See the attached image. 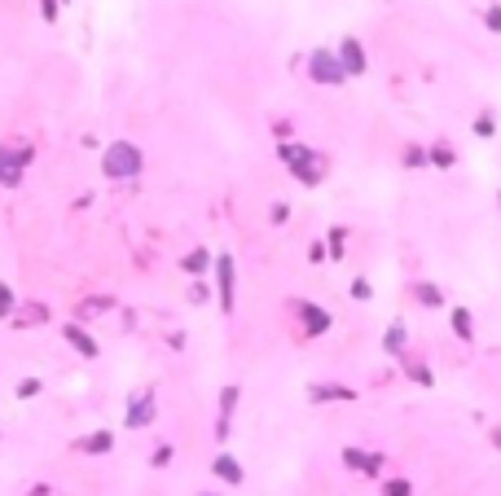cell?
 <instances>
[{
	"label": "cell",
	"mask_w": 501,
	"mask_h": 496,
	"mask_svg": "<svg viewBox=\"0 0 501 496\" xmlns=\"http://www.w3.org/2000/svg\"><path fill=\"white\" fill-rule=\"evenodd\" d=\"M277 159L295 172V180H299V185H308V189L326 180V163L316 159L308 145H299V141H282V145H277Z\"/></svg>",
	"instance_id": "obj_1"
},
{
	"label": "cell",
	"mask_w": 501,
	"mask_h": 496,
	"mask_svg": "<svg viewBox=\"0 0 501 496\" xmlns=\"http://www.w3.org/2000/svg\"><path fill=\"white\" fill-rule=\"evenodd\" d=\"M141 167H145V159H141V149L132 141H110V149L101 154V172L110 180H137Z\"/></svg>",
	"instance_id": "obj_2"
},
{
	"label": "cell",
	"mask_w": 501,
	"mask_h": 496,
	"mask_svg": "<svg viewBox=\"0 0 501 496\" xmlns=\"http://www.w3.org/2000/svg\"><path fill=\"white\" fill-rule=\"evenodd\" d=\"M308 75H312L316 84H330V88H339L343 80H348V70H343L339 53H330V48H312V53H308Z\"/></svg>",
	"instance_id": "obj_3"
},
{
	"label": "cell",
	"mask_w": 501,
	"mask_h": 496,
	"mask_svg": "<svg viewBox=\"0 0 501 496\" xmlns=\"http://www.w3.org/2000/svg\"><path fill=\"white\" fill-rule=\"evenodd\" d=\"M31 145H22V149H9V145H0V185H18V180H22V167L26 163H31Z\"/></svg>",
	"instance_id": "obj_4"
},
{
	"label": "cell",
	"mask_w": 501,
	"mask_h": 496,
	"mask_svg": "<svg viewBox=\"0 0 501 496\" xmlns=\"http://www.w3.org/2000/svg\"><path fill=\"white\" fill-rule=\"evenodd\" d=\"M339 62H343V70H348V80H352V75H365V48H361L356 36H348L339 44Z\"/></svg>",
	"instance_id": "obj_5"
},
{
	"label": "cell",
	"mask_w": 501,
	"mask_h": 496,
	"mask_svg": "<svg viewBox=\"0 0 501 496\" xmlns=\"http://www.w3.org/2000/svg\"><path fill=\"white\" fill-rule=\"evenodd\" d=\"M343 465L361 470V475H378L383 470V453H361V448H343Z\"/></svg>",
	"instance_id": "obj_6"
},
{
	"label": "cell",
	"mask_w": 501,
	"mask_h": 496,
	"mask_svg": "<svg viewBox=\"0 0 501 496\" xmlns=\"http://www.w3.org/2000/svg\"><path fill=\"white\" fill-rule=\"evenodd\" d=\"M216 277H220V307L233 312V255H216Z\"/></svg>",
	"instance_id": "obj_7"
},
{
	"label": "cell",
	"mask_w": 501,
	"mask_h": 496,
	"mask_svg": "<svg viewBox=\"0 0 501 496\" xmlns=\"http://www.w3.org/2000/svg\"><path fill=\"white\" fill-rule=\"evenodd\" d=\"M154 417V391L145 386L141 396H132V408H128V426H145Z\"/></svg>",
	"instance_id": "obj_8"
},
{
	"label": "cell",
	"mask_w": 501,
	"mask_h": 496,
	"mask_svg": "<svg viewBox=\"0 0 501 496\" xmlns=\"http://www.w3.org/2000/svg\"><path fill=\"white\" fill-rule=\"evenodd\" d=\"M62 334H66V343H71V347H75L79 356H84V360H93V356L101 352V347H97V338H88V334H84V329H79L75 321H71V325H66Z\"/></svg>",
	"instance_id": "obj_9"
},
{
	"label": "cell",
	"mask_w": 501,
	"mask_h": 496,
	"mask_svg": "<svg viewBox=\"0 0 501 496\" xmlns=\"http://www.w3.org/2000/svg\"><path fill=\"white\" fill-rule=\"evenodd\" d=\"M308 400L326 404V400H356V386H339V382H326V386H312Z\"/></svg>",
	"instance_id": "obj_10"
},
{
	"label": "cell",
	"mask_w": 501,
	"mask_h": 496,
	"mask_svg": "<svg viewBox=\"0 0 501 496\" xmlns=\"http://www.w3.org/2000/svg\"><path fill=\"white\" fill-rule=\"evenodd\" d=\"M295 307L304 312L308 334H326V329H330V312H326V307H316V303H295Z\"/></svg>",
	"instance_id": "obj_11"
},
{
	"label": "cell",
	"mask_w": 501,
	"mask_h": 496,
	"mask_svg": "<svg viewBox=\"0 0 501 496\" xmlns=\"http://www.w3.org/2000/svg\"><path fill=\"white\" fill-rule=\"evenodd\" d=\"M75 448H79V453H93V457H97V453H110V448H115V435H110V431L84 435V439H75Z\"/></svg>",
	"instance_id": "obj_12"
},
{
	"label": "cell",
	"mask_w": 501,
	"mask_h": 496,
	"mask_svg": "<svg viewBox=\"0 0 501 496\" xmlns=\"http://www.w3.org/2000/svg\"><path fill=\"white\" fill-rule=\"evenodd\" d=\"M211 475H216V479H224V483H242V465H237L229 453H220L216 461H211Z\"/></svg>",
	"instance_id": "obj_13"
},
{
	"label": "cell",
	"mask_w": 501,
	"mask_h": 496,
	"mask_svg": "<svg viewBox=\"0 0 501 496\" xmlns=\"http://www.w3.org/2000/svg\"><path fill=\"white\" fill-rule=\"evenodd\" d=\"M97 312H115V299H110V295H97V299H84V303H79V307H75V317H79V321H88V317H97Z\"/></svg>",
	"instance_id": "obj_14"
},
{
	"label": "cell",
	"mask_w": 501,
	"mask_h": 496,
	"mask_svg": "<svg viewBox=\"0 0 501 496\" xmlns=\"http://www.w3.org/2000/svg\"><path fill=\"white\" fill-rule=\"evenodd\" d=\"M44 321H48V307L44 303H22L18 317H14V325H44Z\"/></svg>",
	"instance_id": "obj_15"
},
{
	"label": "cell",
	"mask_w": 501,
	"mask_h": 496,
	"mask_svg": "<svg viewBox=\"0 0 501 496\" xmlns=\"http://www.w3.org/2000/svg\"><path fill=\"white\" fill-rule=\"evenodd\" d=\"M233 404H237V386H224V396H220V422H216V435H220V439L229 435V417H233Z\"/></svg>",
	"instance_id": "obj_16"
},
{
	"label": "cell",
	"mask_w": 501,
	"mask_h": 496,
	"mask_svg": "<svg viewBox=\"0 0 501 496\" xmlns=\"http://www.w3.org/2000/svg\"><path fill=\"white\" fill-rule=\"evenodd\" d=\"M453 334L462 338V343H470V338H475V325H470V312H466V307L453 312Z\"/></svg>",
	"instance_id": "obj_17"
},
{
	"label": "cell",
	"mask_w": 501,
	"mask_h": 496,
	"mask_svg": "<svg viewBox=\"0 0 501 496\" xmlns=\"http://www.w3.org/2000/svg\"><path fill=\"white\" fill-rule=\"evenodd\" d=\"M383 347H387L391 356H396V352H401V347H405V325H391V329L383 334Z\"/></svg>",
	"instance_id": "obj_18"
},
{
	"label": "cell",
	"mask_w": 501,
	"mask_h": 496,
	"mask_svg": "<svg viewBox=\"0 0 501 496\" xmlns=\"http://www.w3.org/2000/svg\"><path fill=\"white\" fill-rule=\"evenodd\" d=\"M211 264V250H190L185 255V273H202Z\"/></svg>",
	"instance_id": "obj_19"
},
{
	"label": "cell",
	"mask_w": 501,
	"mask_h": 496,
	"mask_svg": "<svg viewBox=\"0 0 501 496\" xmlns=\"http://www.w3.org/2000/svg\"><path fill=\"white\" fill-rule=\"evenodd\" d=\"M418 299H422V303H427V307H440V303H444V295L435 290V285H427V281H422V285H418Z\"/></svg>",
	"instance_id": "obj_20"
},
{
	"label": "cell",
	"mask_w": 501,
	"mask_h": 496,
	"mask_svg": "<svg viewBox=\"0 0 501 496\" xmlns=\"http://www.w3.org/2000/svg\"><path fill=\"white\" fill-rule=\"evenodd\" d=\"M383 496H413V487H409L405 479H387V483H383Z\"/></svg>",
	"instance_id": "obj_21"
},
{
	"label": "cell",
	"mask_w": 501,
	"mask_h": 496,
	"mask_svg": "<svg viewBox=\"0 0 501 496\" xmlns=\"http://www.w3.org/2000/svg\"><path fill=\"white\" fill-rule=\"evenodd\" d=\"M427 159H431L435 167H453V149H444V145H435V149L427 154Z\"/></svg>",
	"instance_id": "obj_22"
},
{
	"label": "cell",
	"mask_w": 501,
	"mask_h": 496,
	"mask_svg": "<svg viewBox=\"0 0 501 496\" xmlns=\"http://www.w3.org/2000/svg\"><path fill=\"white\" fill-rule=\"evenodd\" d=\"M31 396H40V378H22L18 382V400H31Z\"/></svg>",
	"instance_id": "obj_23"
},
{
	"label": "cell",
	"mask_w": 501,
	"mask_h": 496,
	"mask_svg": "<svg viewBox=\"0 0 501 496\" xmlns=\"http://www.w3.org/2000/svg\"><path fill=\"white\" fill-rule=\"evenodd\" d=\"M422 163H427V149H422V145H409V149H405V167H422Z\"/></svg>",
	"instance_id": "obj_24"
},
{
	"label": "cell",
	"mask_w": 501,
	"mask_h": 496,
	"mask_svg": "<svg viewBox=\"0 0 501 496\" xmlns=\"http://www.w3.org/2000/svg\"><path fill=\"white\" fill-rule=\"evenodd\" d=\"M9 312H14V290H9V285H0V321H5Z\"/></svg>",
	"instance_id": "obj_25"
},
{
	"label": "cell",
	"mask_w": 501,
	"mask_h": 496,
	"mask_svg": "<svg viewBox=\"0 0 501 496\" xmlns=\"http://www.w3.org/2000/svg\"><path fill=\"white\" fill-rule=\"evenodd\" d=\"M492 127H497L492 115H480V119H475V132H480V137H492Z\"/></svg>",
	"instance_id": "obj_26"
},
{
	"label": "cell",
	"mask_w": 501,
	"mask_h": 496,
	"mask_svg": "<svg viewBox=\"0 0 501 496\" xmlns=\"http://www.w3.org/2000/svg\"><path fill=\"white\" fill-rule=\"evenodd\" d=\"M484 22H488V31H497V36H501V5H492V9L484 14Z\"/></svg>",
	"instance_id": "obj_27"
},
{
	"label": "cell",
	"mask_w": 501,
	"mask_h": 496,
	"mask_svg": "<svg viewBox=\"0 0 501 496\" xmlns=\"http://www.w3.org/2000/svg\"><path fill=\"white\" fill-rule=\"evenodd\" d=\"M150 461H154V470H163V465L172 461V443H163V448H158V453H154Z\"/></svg>",
	"instance_id": "obj_28"
},
{
	"label": "cell",
	"mask_w": 501,
	"mask_h": 496,
	"mask_svg": "<svg viewBox=\"0 0 501 496\" xmlns=\"http://www.w3.org/2000/svg\"><path fill=\"white\" fill-rule=\"evenodd\" d=\"M352 299H374V290H369V281H352Z\"/></svg>",
	"instance_id": "obj_29"
},
{
	"label": "cell",
	"mask_w": 501,
	"mask_h": 496,
	"mask_svg": "<svg viewBox=\"0 0 501 496\" xmlns=\"http://www.w3.org/2000/svg\"><path fill=\"white\" fill-rule=\"evenodd\" d=\"M409 374H413V382H422V386H431V382H435V378H431V369H422V364H413Z\"/></svg>",
	"instance_id": "obj_30"
},
{
	"label": "cell",
	"mask_w": 501,
	"mask_h": 496,
	"mask_svg": "<svg viewBox=\"0 0 501 496\" xmlns=\"http://www.w3.org/2000/svg\"><path fill=\"white\" fill-rule=\"evenodd\" d=\"M40 14H44V22H53L58 18V0H40Z\"/></svg>",
	"instance_id": "obj_31"
},
{
	"label": "cell",
	"mask_w": 501,
	"mask_h": 496,
	"mask_svg": "<svg viewBox=\"0 0 501 496\" xmlns=\"http://www.w3.org/2000/svg\"><path fill=\"white\" fill-rule=\"evenodd\" d=\"M330 255H343V228L330 233Z\"/></svg>",
	"instance_id": "obj_32"
},
{
	"label": "cell",
	"mask_w": 501,
	"mask_h": 496,
	"mask_svg": "<svg viewBox=\"0 0 501 496\" xmlns=\"http://www.w3.org/2000/svg\"><path fill=\"white\" fill-rule=\"evenodd\" d=\"M286 216H290V206H286V202H273V224H282Z\"/></svg>",
	"instance_id": "obj_33"
},
{
	"label": "cell",
	"mask_w": 501,
	"mask_h": 496,
	"mask_svg": "<svg viewBox=\"0 0 501 496\" xmlns=\"http://www.w3.org/2000/svg\"><path fill=\"white\" fill-rule=\"evenodd\" d=\"M31 496H48V487H44V483H40V487H31Z\"/></svg>",
	"instance_id": "obj_34"
},
{
	"label": "cell",
	"mask_w": 501,
	"mask_h": 496,
	"mask_svg": "<svg viewBox=\"0 0 501 496\" xmlns=\"http://www.w3.org/2000/svg\"><path fill=\"white\" fill-rule=\"evenodd\" d=\"M492 443H497V448H501V426H497V431H492Z\"/></svg>",
	"instance_id": "obj_35"
},
{
	"label": "cell",
	"mask_w": 501,
	"mask_h": 496,
	"mask_svg": "<svg viewBox=\"0 0 501 496\" xmlns=\"http://www.w3.org/2000/svg\"><path fill=\"white\" fill-rule=\"evenodd\" d=\"M497 202H501V194H497Z\"/></svg>",
	"instance_id": "obj_36"
}]
</instances>
